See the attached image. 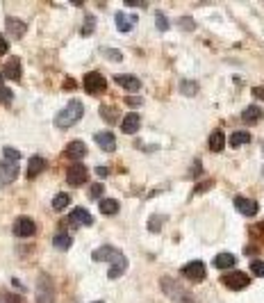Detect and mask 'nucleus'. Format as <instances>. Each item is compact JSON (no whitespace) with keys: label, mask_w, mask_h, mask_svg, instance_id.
<instances>
[{"label":"nucleus","mask_w":264,"mask_h":303,"mask_svg":"<svg viewBox=\"0 0 264 303\" xmlns=\"http://www.w3.org/2000/svg\"><path fill=\"white\" fill-rule=\"evenodd\" d=\"M18 176V164L16 162H9V160H2L0 162V185H9L14 183Z\"/></svg>","instance_id":"6e6552de"},{"label":"nucleus","mask_w":264,"mask_h":303,"mask_svg":"<svg viewBox=\"0 0 264 303\" xmlns=\"http://www.w3.org/2000/svg\"><path fill=\"white\" fill-rule=\"evenodd\" d=\"M21 60L18 57H12V60L5 64V69H2V76L9 77V80H21Z\"/></svg>","instance_id":"aec40b11"},{"label":"nucleus","mask_w":264,"mask_h":303,"mask_svg":"<svg viewBox=\"0 0 264 303\" xmlns=\"http://www.w3.org/2000/svg\"><path fill=\"white\" fill-rule=\"evenodd\" d=\"M37 303H55V285L48 273H41L37 280Z\"/></svg>","instance_id":"7ed1b4c3"},{"label":"nucleus","mask_w":264,"mask_h":303,"mask_svg":"<svg viewBox=\"0 0 264 303\" xmlns=\"http://www.w3.org/2000/svg\"><path fill=\"white\" fill-rule=\"evenodd\" d=\"M100 114H103L107 121H114V119H116V114L110 112V107H100Z\"/></svg>","instance_id":"58836bf2"},{"label":"nucleus","mask_w":264,"mask_h":303,"mask_svg":"<svg viewBox=\"0 0 264 303\" xmlns=\"http://www.w3.org/2000/svg\"><path fill=\"white\" fill-rule=\"evenodd\" d=\"M251 142V135H248L246 130H237L230 135V146L232 149H239V146H244V144Z\"/></svg>","instance_id":"b1692460"},{"label":"nucleus","mask_w":264,"mask_h":303,"mask_svg":"<svg viewBox=\"0 0 264 303\" xmlns=\"http://www.w3.org/2000/svg\"><path fill=\"white\" fill-rule=\"evenodd\" d=\"M100 53L105 55L107 60H114V62H121V60H123V55H121V50H116V48H103Z\"/></svg>","instance_id":"c756f323"},{"label":"nucleus","mask_w":264,"mask_h":303,"mask_svg":"<svg viewBox=\"0 0 264 303\" xmlns=\"http://www.w3.org/2000/svg\"><path fill=\"white\" fill-rule=\"evenodd\" d=\"M7 50H9V43H7V39H5V37L0 35V57H2V55H5Z\"/></svg>","instance_id":"ea45409f"},{"label":"nucleus","mask_w":264,"mask_h":303,"mask_svg":"<svg viewBox=\"0 0 264 303\" xmlns=\"http://www.w3.org/2000/svg\"><path fill=\"white\" fill-rule=\"evenodd\" d=\"M35 232H37V224L30 217H18L14 221V235L16 237H32Z\"/></svg>","instance_id":"0eeeda50"},{"label":"nucleus","mask_w":264,"mask_h":303,"mask_svg":"<svg viewBox=\"0 0 264 303\" xmlns=\"http://www.w3.org/2000/svg\"><path fill=\"white\" fill-rule=\"evenodd\" d=\"M64 155L73 162H80L84 155H87V146H84V142H71L69 146H66Z\"/></svg>","instance_id":"2eb2a0df"},{"label":"nucleus","mask_w":264,"mask_h":303,"mask_svg":"<svg viewBox=\"0 0 264 303\" xmlns=\"http://www.w3.org/2000/svg\"><path fill=\"white\" fill-rule=\"evenodd\" d=\"M159 285H162V290H164V294L171 299V301H176V303H196V299L189 294L185 287L178 283V280L173 278H162L159 280Z\"/></svg>","instance_id":"f03ea898"},{"label":"nucleus","mask_w":264,"mask_h":303,"mask_svg":"<svg viewBox=\"0 0 264 303\" xmlns=\"http://www.w3.org/2000/svg\"><path fill=\"white\" fill-rule=\"evenodd\" d=\"M96 144H98L103 151H107V153H112V151H116V137L112 135L110 130H103V132H96Z\"/></svg>","instance_id":"f8f14e48"},{"label":"nucleus","mask_w":264,"mask_h":303,"mask_svg":"<svg viewBox=\"0 0 264 303\" xmlns=\"http://www.w3.org/2000/svg\"><path fill=\"white\" fill-rule=\"evenodd\" d=\"M96 303H103V301H96Z\"/></svg>","instance_id":"49530a36"},{"label":"nucleus","mask_w":264,"mask_h":303,"mask_svg":"<svg viewBox=\"0 0 264 303\" xmlns=\"http://www.w3.org/2000/svg\"><path fill=\"white\" fill-rule=\"evenodd\" d=\"M139 125H141L139 114H137V112H130L128 116L123 119V123H121V130H123L125 135H135V132L139 130Z\"/></svg>","instance_id":"6ab92c4d"},{"label":"nucleus","mask_w":264,"mask_h":303,"mask_svg":"<svg viewBox=\"0 0 264 303\" xmlns=\"http://www.w3.org/2000/svg\"><path fill=\"white\" fill-rule=\"evenodd\" d=\"M2 155H5V160H9V162H16V160H21V151H16V149H9V146H5V149H2Z\"/></svg>","instance_id":"2f4dec72"},{"label":"nucleus","mask_w":264,"mask_h":303,"mask_svg":"<svg viewBox=\"0 0 264 303\" xmlns=\"http://www.w3.org/2000/svg\"><path fill=\"white\" fill-rule=\"evenodd\" d=\"M96 173H98L100 178H105V176H107V173H110V171H107L105 167H98V169H96Z\"/></svg>","instance_id":"37998d69"},{"label":"nucleus","mask_w":264,"mask_h":303,"mask_svg":"<svg viewBox=\"0 0 264 303\" xmlns=\"http://www.w3.org/2000/svg\"><path fill=\"white\" fill-rule=\"evenodd\" d=\"M251 271L255 273V276H260V278H264V262L262 260L251 262Z\"/></svg>","instance_id":"473e14b6"},{"label":"nucleus","mask_w":264,"mask_h":303,"mask_svg":"<svg viewBox=\"0 0 264 303\" xmlns=\"http://www.w3.org/2000/svg\"><path fill=\"white\" fill-rule=\"evenodd\" d=\"M182 273H185L189 280H196V283H198V280L205 278V265L200 260H194V262H189V265L182 267Z\"/></svg>","instance_id":"9d476101"},{"label":"nucleus","mask_w":264,"mask_h":303,"mask_svg":"<svg viewBox=\"0 0 264 303\" xmlns=\"http://www.w3.org/2000/svg\"><path fill=\"white\" fill-rule=\"evenodd\" d=\"M253 96L260 98V101H264V87H255V89H253Z\"/></svg>","instance_id":"a19ab883"},{"label":"nucleus","mask_w":264,"mask_h":303,"mask_svg":"<svg viewBox=\"0 0 264 303\" xmlns=\"http://www.w3.org/2000/svg\"><path fill=\"white\" fill-rule=\"evenodd\" d=\"M7 301H9V303H23V299H18V297H14V294H9V297H7Z\"/></svg>","instance_id":"c03bdc74"},{"label":"nucleus","mask_w":264,"mask_h":303,"mask_svg":"<svg viewBox=\"0 0 264 303\" xmlns=\"http://www.w3.org/2000/svg\"><path fill=\"white\" fill-rule=\"evenodd\" d=\"M5 25H7V32H9L14 39H21V37L25 35V30H28V25H25L21 18H16V16H9L5 21Z\"/></svg>","instance_id":"dca6fc26"},{"label":"nucleus","mask_w":264,"mask_h":303,"mask_svg":"<svg viewBox=\"0 0 264 303\" xmlns=\"http://www.w3.org/2000/svg\"><path fill=\"white\" fill-rule=\"evenodd\" d=\"M12 98H14L12 89H7V87H2V89H0V103H5V105H9V103H12Z\"/></svg>","instance_id":"72a5a7b5"},{"label":"nucleus","mask_w":264,"mask_h":303,"mask_svg":"<svg viewBox=\"0 0 264 303\" xmlns=\"http://www.w3.org/2000/svg\"><path fill=\"white\" fill-rule=\"evenodd\" d=\"M96 28V21H94V16H87V23H84V28H82V35L84 37H89L91 35V30Z\"/></svg>","instance_id":"c9c22d12"},{"label":"nucleus","mask_w":264,"mask_h":303,"mask_svg":"<svg viewBox=\"0 0 264 303\" xmlns=\"http://www.w3.org/2000/svg\"><path fill=\"white\" fill-rule=\"evenodd\" d=\"M89 178V171L84 164H80V162H75V164H71L69 171H66V183L73 185V187H80V185H84Z\"/></svg>","instance_id":"423d86ee"},{"label":"nucleus","mask_w":264,"mask_h":303,"mask_svg":"<svg viewBox=\"0 0 264 303\" xmlns=\"http://www.w3.org/2000/svg\"><path fill=\"white\" fill-rule=\"evenodd\" d=\"M159 228H162V217H153V219L148 221V230H153V232H157Z\"/></svg>","instance_id":"4c0bfd02"},{"label":"nucleus","mask_w":264,"mask_h":303,"mask_svg":"<svg viewBox=\"0 0 264 303\" xmlns=\"http://www.w3.org/2000/svg\"><path fill=\"white\" fill-rule=\"evenodd\" d=\"M235 262H237V258L232 256V253H219V256L214 258V267L217 269H230V267H235Z\"/></svg>","instance_id":"5701e85b"},{"label":"nucleus","mask_w":264,"mask_h":303,"mask_svg":"<svg viewBox=\"0 0 264 303\" xmlns=\"http://www.w3.org/2000/svg\"><path fill=\"white\" fill-rule=\"evenodd\" d=\"M118 253H121V251L107 244V246H100V249L94 251V260H96V262H107V260L112 262V260H116Z\"/></svg>","instance_id":"f3484780"},{"label":"nucleus","mask_w":264,"mask_h":303,"mask_svg":"<svg viewBox=\"0 0 264 303\" xmlns=\"http://www.w3.org/2000/svg\"><path fill=\"white\" fill-rule=\"evenodd\" d=\"M0 82H2V73H0Z\"/></svg>","instance_id":"a18cd8bd"},{"label":"nucleus","mask_w":264,"mask_h":303,"mask_svg":"<svg viewBox=\"0 0 264 303\" xmlns=\"http://www.w3.org/2000/svg\"><path fill=\"white\" fill-rule=\"evenodd\" d=\"M84 91L91 96H98V94H105L107 91V80L103 77V73L98 71H91L84 76Z\"/></svg>","instance_id":"20e7f679"},{"label":"nucleus","mask_w":264,"mask_h":303,"mask_svg":"<svg viewBox=\"0 0 264 303\" xmlns=\"http://www.w3.org/2000/svg\"><path fill=\"white\" fill-rule=\"evenodd\" d=\"M262 119V110H260L258 105H248L244 112H241V121L244 123H258V121Z\"/></svg>","instance_id":"4be33fe9"},{"label":"nucleus","mask_w":264,"mask_h":303,"mask_svg":"<svg viewBox=\"0 0 264 303\" xmlns=\"http://www.w3.org/2000/svg\"><path fill=\"white\" fill-rule=\"evenodd\" d=\"M125 269H128V258H125L123 253H118L116 260H112V267H110V271H107V276H110V280H114V278H118V276H123Z\"/></svg>","instance_id":"4468645a"},{"label":"nucleus","mask_w":264,"mask_h":303,"mask_svg":"<svg viewBox=\"0 0 264 303\" xmlns=\"http://www.w3.org/2000/svg\"><path fill=\"white\" fill-rule=\"evenodd\" d=\"M69 203H71V196H69V194H64V191H62V194H57V196L53 198V208L59 212V210H64L66 205H69Z\"/></svg>","instance_id":"cd10ccee"},{"label":"nucleus","mask_w":264,"mask_h":303,"mask_svg":"<svg viewBox=\"0 0 264 303\" xmlns=\"http://www.w3.org/2000/svg\"><path fill=\"white\" fill-rule=\"evenodd\" d=\"M100 212L103 214H116L118 212V201H114V198H100Z\"/></svg>","instance_id":"bb28decb"},{"label":"nucleus","mask_w":264,"mask_h":303,"mask_svg":"<svg viewBox=\"0 0 264 303\" xmlns=\"http://www.w3.org/2000/svg\"><path fill=\"white\" fill-rule=\"evenodd\" d=\"M116 84L123 87L128 91H139L141 89V80L135 76H116Z\"/></svg>","instance_id":"412c9836"},{"label":"nucleus","mask_w":264,"mask_h":303,"mask_svg":"<svg viewBox=\"0 0 264 303\" xmlns=\"http://www.w3.org/2000/svg\"><path fill=\"white\" fill-rule=\"evenodd\" d=\"M71 242H73V237H71L69 232H57V235L53 237V244L57 246L59 251H66L71 246Z\"/></svg>","instance_id":"a878e982"},{"label":"nucleus","mask_w":264,"mask_h":303,"mask_svg":"<svg viewBox=\"0 0 264 303\" xmlns=\"http://www.w3.org/2000/svg\"><path fill=\"white\" fill-rule=\"evenodd\" d=\"M103 189H105V187H103L100 183H96L94 187L89 189V196H91V198H100V196H103Z\"/></svg>","instance_id":"e433bc0d"},{"label":"nucleus","mask_w":264,"mask_h":303,"mask_svg":"<svg viewBox=\"0 0 264 303\" xmlns=\"http://www.w3.org/2000/svg\"><path fill=\"white\" fill-rule=\"evenodd\" d=\"M155 25H157L159 32H166V30H169V21H166V16L162 12L155 14Z\"/></svg>","instance_id":"7c9ffc66"},{"label":"nucleus","mask_w":264,"mask_h":303,"mask_svg":"<svg viewBox=\"0 0 264 303\" xmlns=\"http://www.w3.org/2000/svg\"><path fill=\"white\" fill-rule=\"evenodd\" d=\"M84 114V105L80 101H71L69 105L62 110V112L55 116V125H57L59 130H69L71 125H75L77 121L82 119Z\"/></svg>","instance_id":"f257e3e1"},{"label":"nucleus","mask_w":264,"mask_h":303,"mask_svg":"<svg viewBox=\"0 0 264 303\" xmlns=\"http://www.w3.org/2000/svg\"><path fill=\"white\" fill-rule=\"evenodd\" d=\"M114 23H116V30L118 32H130L137 25V16H132V14H125V12H116V16H114Z\"/></svg>","instance_id":"ddd939ff"},{"label":"nucleus","mask_w":264,"mask_h":303,"mask_svg":"<svg viewBox=\"0 0 264 303\" xmlns=\"http://www.w3.org/2000/svg\"><path fill=\"white\" fill-rule=\"evenodd\" d=\"M125 103H128V105H141V98H132V96H128Z\"/></svg>","instance_id":"79ce46f5"},{"label":"nucleus","mask_w":264,"mask_h":303,"mask_svg":"<svg viewBox=\"0 0 264 303\" xmlns=\"http://www.w3.org/2000/svg\"><path fill=\"white\" fill-rule=\"evenodd\" d=\"M235 208L237 212H241L244 217H255L260 210L258 201H253V198H246V196H237L235 198Z\"/></svg>","instance_id":"1a4fd4ad"},{"label":"nucleus","mask_w":264,"mask_h":303,"mask_svg":"<svg viewBox=\"0 0 264 303\" xmlns=\"http://www.w3.org/2000/svg\"><path fill=\"white\" fill-rule=\"evenodd\" d=\"M180 89H182V94L196 96V91H198V84L191 82V80H182V82H180Z\"/></svg>","instance_id":"c85d7f7f"},{"label":"nucleus","mask_w":264,"mask_h":303,"mask_svg":"<svg viewBox=\"0 0 264 303\" xmlns=\"http://www.w3.org/2000/svg\"><path fill=\"white\" fill-rule=\"evenodd\" d=\"M223 146H226V137H223V132H221V130L212 132V135H210V151L219 153V151H221Z\"/></svg>","instance_id":"393cba45"},{"label":"nucleus","mask_w":264,"mask_h":303,"mask_svg":"<svg viewBox=\"0 0 264 303\" xmlns=\"http://www.w3.org/2000/svg\"><path fill=\"white\" fill-rule=\"evenodd\" d=\"M221 283L226 287H230V290H244V287H248V283H251V278H248V273L244 271H230V273H223L221 276Z\"/></svg>","instance_id":"39448f33"},{"label":"nucleus","mask_w":264,"mask_h":303,"mask_svg":"<svg viewBox=\"0 0 264 303\" xmlns=\"http://www.w3.org/2000/svg\"><path fill=\"white\" fill-rule=\"evenodd\" d=\"M178 25H180L182 30H194V28H196V23H194V21H191L189 16H182L180 21H178Z\"/></svg>","instance_id":"f704fd0d"},{"label":"nucleus","mask_w":264,"mask_h":303,"mask_svg":"<svg viewBox=\"0 0 264 303\" xmlns=\"http://www.w3.org/2000/svg\"><path fill=\"white\" fill-rule=\"evenodd\" d=\"M43 169H46V160H43L41 155H32V157H30L28 173H25V176H28V178L32 180V178H37V176H39V173H41Z\"/></svg>","instance_id":"a211bd4d"},{"label":"nucleus","mask_w":264,"mask_h":303,"mask_svg":"<svg viewBox=\"0 0 264 303\" xmlns=\"http://www.w3.org/2000/svg\"><path fill=\"white\" fill-rule=\"evenodd\" d=\"M71 226H75V228H80V226H91L94 224V217L87 212L84 208H75L73 212H71Z\"/></svg>","instance_id":"9b49d317"}]
</instances>
